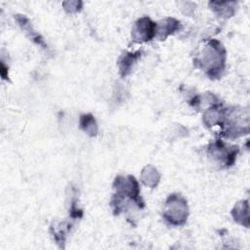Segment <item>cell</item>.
I'll use <instances>...</instances> for the list:
<instances>
[{
    "instance_id": "cell-1",
    "label": "cell",
    "mask_w": 250,
    "mask_h": 250,
    "mask_svg": "<svg viewBox=\"0 0 250 250\" xmlns=\"http://www.w3.org/2000/svg\"><path fill=\"white\" fill-rule=\"evenodd\" d=\"M226 61V51L220 42L212 40L205 47L204 55L201 59L195 60V63H200L211 78H218L224 70Z\"/></svg>"
},
{
    "instance_id": "cell-2",
    "label": "cell",
    "mask_w": 250,
    "mask_h": 250,
    "mask_svg": "<svg viewBox=\"0 0 250 250\" xmlns=\"http://www.w3.org/2000/svg\"><path fill=\"white\" fill-rule=\"evenodd\" d=\"M188 215V207L185 199L179 195L171 194L166 201L163 218L171 225H183Z\"/></svg>"
},
{
    "instance_id": "cell-3",
    "label": "cell",
    "mask_w": 250,
    "mask_h": 250,
    "mask_svg": "<svg viewBox=\"0 0 250 250\" xmlns=\"http://www.w3.org/2000/svg\"><path fill=\"white\" fill-rule=\"evenodd\" d=\"M156 32L157 23L147 17H143L135 22L132 29V37L139 42L149 41L156 36Z\"/></svg>"
},
{
    "instance_id": "cell-4",
    "label": "cell",
    "mask_w": 250,
    "mask_h": 250,
    "mask_svg": "<svg viewBox=\"0 0 250 250\" xmlns=\"http://www.w3.org/2000/svg\"><path fill=\"white\" fill-rule=\"evenodd\" d=\"M141 56V52H136V53H125L123 54L119 61H118V66H119V71L122 76H126L127 74L130 73L132 65L134 62L138 60V58Z\"/></svg>"
},
{
    "instance_id": "cell-5",
    "label": "cell",
    "mask_w": 250,
    "mask_h": 250,
    "mask_svg": "<svg viewBox=\"0 0 250 250\" xmlns=\"http://www.w3.org/2000/svg\"><path fill=\"white\" fill-rule=\"evenodd\" d=\"M179 24H180V22L177 20L171 19V18H168V19L162 21V22L160 24L157 23L156 36H159V38H161V39L166 38L167 35L173 33L175 30H177L179 28Z\"/></svg>"
},
{
    "instance_id": "cell-6",
    "label": "cell",
    "mask_w": 250,
    "mask_h": 250,
    "mask_svg": "<svg viewBox=\"0 0 250 250\" xmlns=\"http://www.w3.org/2000/svg\"><path fill=\"white\" fill-rule=\"evenodd\" d=\"M80 126L81 128L89 135L95 136L98 132V126L95 118L91 114L81 115L80 118Z\"/></svg>"
},
{
    "instance_id": "cell-7",
    "label": "cell",
    "mask_w": 250,
    "mask_h": 250,
    "mask_svg": "<svg viewBox=\"0 0 250 250\" xmlns=\"http://www.w3.org/2000/svg\"><path fill=\"white\" fill-rule=\"evenodd\" d=\"M146 179H149L146 183V186L149 187L156 186L159 181V175L157 173V170L152 166H146L143 171V181H146Z\"/></svg>"
}]
</instances>
